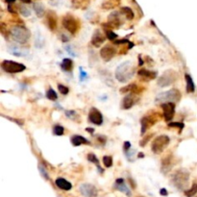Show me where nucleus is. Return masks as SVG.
I'll return each mask as SVG.
<instances>
[{
  "label": "nucleus",
  "mask_w": 197,
  "mask_h": 197,
  "mask_svg": "<svg viewBox=\"0 0 197 197\" xmlns=\"http://www.w3.org/2000/svg\"><path fill=\"white\" fill-rule=\"evenodd\" d=\"M136 71L135 65L130 61L124 62L116 67L114 77L120 83H127L134 76Z\"/></svg>",
  "instance_id": "1"
},
{
  "label": "nucleus",
  "mask_w": 197,
  "mask_h": 197,
  "mask_svg": "<svg viewBox=\"0 0 197 197\" xmlns=\"http://www.w3.org/2000/svg\"><path fill=\"white\" fill-rule=\"evenodd\" d=\"M190 173L185 168H180L177 170L171 177V182L175 188L178 190H184L189 184Z\"/></svg>",
  "instance_id": "2"
},
{
  "label": "nucleus",
  "mask_w": 197,
  "mask_h": 197,
  "mask_svg": "<svg viewBox=\"0 0 197 197\" xmlns=\"http://www.w3.org/2000/svg\"><path fill=\"white\" fill-rule=\"evenodd\" d=\"M182 98V94L179 90L177 88H172L170 91H167L164 92H162L158 94L156 97V103L163 104V103H168V102H179Z\"/></svg>",
  "instance_id": "3"
},
{
  "label": "nucleus",
  "mask_w": 197,
  "mask_h": 197,
  "mask_svg": "<svg viewBox=\"0 0 197 197\" xmlns=\"http://www.w3.org/2000/svg\"><path fill=\"white\" fill-rule=\"evenodd\" d=\"M11 35L15 41L20 44L26 43L31 37L30 31L22 25H16L11 29Z\"/></svg>",
  "instance_id": "4"
},
{
  "label": "nucleus",
  "mask_w": 197,
  "mask_h": 197,
  "mask_svg": "<svg viewBox=\"0 0 197 197\" xmlns=\"http://www.w3.org/2000/svg\"><path fill=\"white\" fill-rule=\"evenodd\" d=\"M177 79H178V73L173 69H167L158 79L157 84L161 87H165L173 85L177 81Z\"/></svg>",
  "instance_id": "5"
},
{
  "label": "nucleus",
  "mask_w": 197,
  "mask_h": 197,
  "mask_svg": "<svg viewBox=\"0 0 197 197\" xmlns=\"http://www.w3.org/2000/svg\"><path fill=\"white\" fill-rule=\"evenodd\" d=\"M170 142V139L168 136L166 135H161L155 137V140L152 142L151 150L154 154H161L163 152V150L167 147V145Z\"/></svg>",
  "instance_id": "6"
},
{
  "label": "nucleus",
  "mask_w": 197,
  "mask_h": 197,
  "mask_svg": "<svg viewBox=\"0 0 197 197\" xmlns=\"http://www.w3.org/2000/svg\"><path fill=\"white\" fill-rule=\"evenodd\" d=\"M62 23L63 26L72 35L77 34L79 29H80V21L70 14H67L63 17Z\"/></svg>",
  "instance_id": "7"
},
{
  "label": "nucleus",
  "mask_w": 197,
  "mask_h": 197,
  "mask_svg": "<svg viewBox=\"0 0 197 197\" xmlns=\"http://www.w3.org/2000/svg\"><path fill=\"white\" fill-rule=\"evenodd\" d=\"M160 116H161L160 114H158V113L147 114L146 115H144L141 120V134L144 135L149 128H151L153 125H155L157 123V121L160 119Z\"/></svg>",
  "instance_id": "8"
},
{
  "label": "nucleus",
  "mask_w": 197,
  "mask_h": 197,
  "mask_svg": "<svg viewBox=\"0 0 197 197\" xmlns=\"http://www.w3.org/2000/svg\"><path fill=\"white\" fill-rule=\"evenodd\" d=\"M1 68L8 73H19L26 69V66L23 64L16 63L11 60H5L1 63Z\"/></svg>",
  "instance_id": "9"
},
{
  "label": "nucleus",
  "mask_w": 197,
  "mask_h": 197,
  "mask_svg": "<svg viewBox=\"0 0 197 197\" xmlns=\"http://www.w3.org/2000/svg\"><path fill=\"white\" fill-rule=\"evenodd\" d=\"M122 24V21L119 16V13L118 12H113L110 14L109 17H108V22L103 24L104 28L107 29H113V28H119Z\"/></svg>",
  "instance_id": "10"
},
{
  "label": "nucleus",
  "mask_w": 197,
  "mask_h": 197,
  "mask_svg": "<svg viewBox=\"0 0 197 197\" xmlns=\"http://www.w3.org/2000/svg\"><path fill=\"white\" fill-rule=\"evenodd\" d=\"M139 97L137 96V94L134 93H129L127 94L120 103V107L122 110H129L131 108L136 105L137 102H139Z\"/></svg>",
  "instance_id": "11"
},
{
  "label": "nucleus",
  "mask_w": 197,
  "mask_h": 197,
  "mask_svg": "<svg viewBox=\"0 0 197 197\" xmlns=\"http://www.w3.org/2000/svg\"><path fill=\"white\" fill-rule=\"evenodd\" d=\"M162 109H163V114L164 116V119L166 122H169L175 114V103L168 102V103H163L162 104Z\"/></svg>",
  "instance_id": "12"
},
{
  "label": "nucleus",
  "mask_w": 197,
  "mask_h": 197,
  "mask_svg": "<svg viewBox=\"0 0 197 197\" xmlns=\"http://www.w3.org/2000/svg\"><path fill=\"white\" fill-rule=\"evenodd\" d=\"M88 120L95 125L100 126L103 123V115L99 110L96 109L95 107H92L88 113Z\"/></svg>",
  "instance_id": "13"
},
{
  "label": "nucleus",
  "mask_w": 197,
  "mask_h": 197,
  "mask_svg": "<svg viewBox=\"0 0 197 197\" xmlns=\"http://www.w3.org/2000/svg\"><path fill=\"white\" fill-rule=\"evenodd\" d=\"M116 50L113 45H105L101 48L100 50V56L105 62H110L112 59L115 56Z\"/></svg>",
  "instance_id": "14"
},
{
  "label": "nucleus",
  "mask_w": 197,
  "mask_h": 197,
  "mask_svg": "<svg viewBox=\"0 0 197 197\" xmlns=\"http://www.w3.org/2000/svg\"><path fill=\"white\" fill-rule=\"evenodd\" d=\"M80 192L84 197H96L97 189L92 184H82L80 186Z\"/></svg>",
  "instance_id": "15"
},
{
  "label": "nucleus",
  "mask_w": 197,
  "mask_h": 197,
  "mask_svg": "<svg viewBox=\"0 0 197 197\" xmlns=\"http://www.w3.org/2000/svg\"><path fill=\"white\" fill-rule=\"evenodd\" d=\"M137 75L140 76L141 81L148 82V81H151L157 77V72L152 71V70H148V69H146V68H141V69H140L139 71H137Z\"/></svg>",
  "instance_id": "16"
},
{
  "label": "nucleus",
  "mask_w": 197,
  "mask_h": 197,
  "mask_svg": "<svg viewBox=\"0 0 197 197\" xmlns=\"http://www.w3.org/2000/svg\"><path fill=\"white\" fill-rule=\"evenodd\" d=\"M144 91V87H141V86H137V84H129L123 87H121L119 92L120 93H127V92H131L134 94H139L141 92H142Z\"/></svg>",
  "instance_id": "17"
},
{
  "label": "nucleus",
  "mask_w": 197,
  "mask_h": 197,
  "mask_svg": "<svg viewBox=\"0 0 197 197\" xmlns=\"http://www.w3.org/2000/svg\"><path fill=\"white\" fill-rule=\"evenodd\" d=\"M106 41V37L101 33L100 30H95L92 37V44L94 47H99Z\"/></svg>",
  "instance_id": "18"
},
{
  "label": "nucleus",
  "mask_w": 197,
  "mask_h": 197,
  "mask_svg": "<svg viewBox=\"0 0 197 197\" xmlns=\"http://www.w3.org/2000/svg\"><path fill=\"white\" fill-rule=\"evenodd\" d=\"M46 24L51 31L57 29V16L53 11H48L46 14Z\"/></svg>",
  "instance_id": "19"
},
{
  "label": "nucleus",
  "mask_w": 197,
  "mask_h": 197,
  "mask_svg": "<svg viewBox=\"0 0 197 197\" xmlns=\"http://www.w3.org/2000/svg\"><path fill=\"white\" fill-rule=\"evenodd\" d=\"M114 189L117 190H119L123 193H125L127 196H131L132 193L129 190V188L125 185L124 183V179L123 178H118L115 180V183H114Z\"/></svg>",
  "instance_id": "20"
},
{
  "label": "nucleus",
  "mask_w": 197,
  "mask_h": 197,
  "mask_svg": "<svg viewBox=\"0 0 197 197\" xmlns=\"http://www.w3.org/2000/svg\"><path fill=\"white\" fill-rule=\"evenodd\" d=\"M174 163H173V158L172 156L168 155V156H166L164 159L162 161V166H161V170L166 174L167 172H168L170 169H171V167L173 166Z\"/></svg>",
  "instance_id": "21"
},
{
  "label": "nucleus",
  "mask_w": 197,
  "mask_h": 197,
  "mask_svg": "<svg viewBox=\"0 0 197 197\" xmlns=\"http://www.w3.org/2000/svg\"><path fill=\"white\" fill-rule=\"evenodd\" d=\"M9 51L11 52V54H13L14 56H17V57H24L26 55H28L29 51L28 49L25 48H20L17 47L16 45H11L9 47Z\"/></svg>",
  "instance_id": "22"
},
{
  "label": "nucleus",
  "mask_w": 197,
  "mask_h": 197,
  "mask_svg": "<svg viewBox=\"0 0 197 197\" xmlns=\"http://www.w3.org/2000/svg\"><path fill=\"white\" fill-rule=\"evenodd\" d=\"M55 184L59 189H61L63 190H70L72 189L71 183L66 181L64 178H57L56 181H55Z\"/></svg>",
  "instance_id": "23"
},
{
  "label": "nucleus",
  "mask_w": 197,
  "mask_h": 197,
  "mask_svg": "<svg viewBox=\"0 0 197 197\" xmlns=\"http://www.w3.org/2000/svg\"><path fill=\"white\" fill-rule=\"evenodd\" d=\"M70 141L73 146H80L81 144H90V141H87L86 137L80 136V135H74L71 137Z\"/></svg>",
  "instance_id": "24"
},
{
  "label": "nucleus",
  "mask_w": 197,
  "mask_h": 197,
  "mask_svg": "<svg viewBox=\"0 0 197 197\" xmlns=\"http://www.w3.org/2000/svg\"><path fill=\"white\" fill-rule=\"evenodd\" d=\"M33 9L38 17H43L45 15V8L44 5L41 2H36L33 4Z\"/></svg>",
  "instance_id": "25"
},
{
  "label": "nucleus",
  "mask_w": 197,
  "mask_h": 197,
  "mask_svg": "<svg viewBox=\"0 0 197 197\" xmlns=\"http://www.w3.org/2000/svg\"><path fill=\"white\" fill-rule=\"evenodd\" d=\"M71 4L74 9L85 10L90 5V0H72Z\"/></svg>",
  "instance_id": "26"
},
{
  "label": "nucleus",
  "mask_w": 197,
  "mask_h": 197,
  "mask_svg": "<svg viewBox=\"0 0 197 197\" xmlns=\"http://www.w3.org/2000/svg\"><path fill=\"white\" fill-rule=\"evenodd\" d=\"M185 79L186 82V92L192 93L195 91V85L192 80V78L190 74H185Z\"/></svg>",
  "instance_id": "27"
},
{
  "label": "nucleus",
  "mask_w": 197,
  "mask_h": 197,
  "mask_svg": "<svg viewBox=\"0 0 197 197\" xmlns=\"http://www.w3.org/2000/svg\"><path fill=\"white\" fill-rule=\"evenodd\" d=\"M120 5V0H106L102 4V9L104 10H112Z\"/></svg>",
  "instance_id": "28"
},
{
  "label": "nucleus",
  "mask_w": 197,
  "mask_h": 197,
  "mask_svg": "<svg viewBox=\"0 0 197 197\" xmlns=\"http://www.w3.org/2000/svg\"><path fill=\"white\" fill-rule=\"evenodd\" d=\"M72 67H73V61L71 59H68V58H65L62 64H61V68L63 70L66 71V72H69L72 70Z\"/></svg>",
  "instance_id": "29"
},
{
  "label": "nucleus",
  "mask_w": 197,
  "mask_h": 197,
  "mask_svg": "<svg viewBox=\"0 0 197 197\" xmlns=\"http://www.w3.org/2000/svg\"><path fill=\"white\" fill-rule=\"evenodd\" d=\"M87 160L88 162H91L92 163H94L97 167V169L98 171H99L100 173H103V169H102V167L99 165V160H98V158L93 154V153H90V154H87Z\"/></svg>",
  "instance_id": "30"
},
{
  "label": "nucleus",
  "mask_w": 197,
  "mask_h": 197,
  "mask_svg": "<svg viewBox=\"0 0 197 197\" xmlns=\"http://www.w3.org/2000/svg\"><path fill=\"white\" fill-rule=\"evenodd\" d=\"M120 12L122 15H124V16L128 19V20H132V19L135 17V14L130 7H122L120 9Z\"/></svg>",
  "instance_id": "31"
},
{
  "label": "nucleus",
  "mask_w": 197,
  "mask_h": 197,
  "mask_svg": "<svg viewBox=\"0 0 197 197\" xmlns=\"http://www.w3.org/2000/svg\"><path fill=\"white\" fill-rule=\"evenodd\" d=\"M18 10H19V13H20L25 17H28V16H31V10L29 9L28 7H26L25 5H23V4L18 6Z\"/></svg>",
  "instance_id": "32"
},
{
  "label": "nucleus",
  "mask_w": 197,
  "mask_h": 197,
  "mask_svg": "<svg viewBox=\"0 0 197 197\" xmlns=\"http://www.w3.org/2000/svg\"><path fill=\"white\" fill-rule=\"evenodd\" d=\"M196 193H197V184H196V183H194V184L191 186L190 189L185 190V195H186V197H193Z\"/></svg>",
  "instance_id": "33"
},
{
  "label": "nucleus",
  "mask_w": 197,
  "mask_h": 197,
  "mask_svg": "<svg viewBox=\"0 0 197 197\" xmlns=\"http://www.w3.org/2000/svg\"><path fill=\"white\" fill-rule=\"evenodd\" d=\"M46 97H47V99L51 100V101H56L58 99V94L56 93V92L53 90V88L50 87L46 92Z\"/></svg>",
  "instance_id": "34"
},
{
  "label": "nucleus",
  "mask_w": 197,
  "mask_h": 197,
  "mask_svg": "<svg viewBox=\"0 0 197 197\" xmlns=\"http://www.w3.org/2000/svg\"><path fill=\"white\" fill-rule=\"evenodd\" d=\"M105 30V33H106V38H108L110 39V41H116L117 39V35L112 31V29H107V28H104Z\"/></svg>",
  "instance_id": "35"
},
{
  "label": "nucleus",
  "mask_w": 197,
  "mask_h": 197,
  "mask_svg": "<svg viewBox=\"0 0 197 197\" xmlns=\"http://www.w3.org/2000/svg\"><path fill=\"white\" fill-rule=\"evenodd\" d=\"M103 163L107 168L112 167L113 166V157L112 156H104L103 157Z\"/></svg>",
  "instance_id": "36"
},
{
  "label": "nucleus",
  "mask_w": 197,
  "mask_h": 197,
  "mask_svg": "<svg viewBox=\"0 0 197 197\" xmlns=\"http://www.w3.org/2000/svg\"><path fill=\"white\" fill-rule=\"evenodd\" d=\"M38 168L39 173H41V175L43 177V178H44L45 180H49V175H48V172H47V170H46L45 167H44L43 164L39 163L38 166Z\"/></svg>",
  "instance_id": "37"
},
{
  "label": "nucleus",
  "mask_w": 197,
  "mask_h": 197,
  "mask_svg": "<svg viewBox=\"0 0 197 197\" xmlns=\"http://www.w3.org/2000/svg\"><path fill=\"white\" fill-rule=\"evenodd\" d=\"M53 134L56 136H63L65 134V129L64 127L61 125H56L53 128Z\"/></svg>",
  "instance_id": "38"
},
{
  "label": "nucleus",
  "mask_w": 197,
  "mask_h": 197,
  "mask_svg": "<svg viewBox=\"0 0 197 197\" xmlns=\"http://www.w3.org/2000/svg\"><path fill=\"white\" fill-rule=\"evenodd\" d=\"M0 32H1L2 36L7 39L9 38V31H8V29L6 27V24L4 22H1L0 23Z\"/></svg>",
  "instance_id": "39"
},
{
  "label": "nucleus",
  "mask_w": 197,
  "mask_h": 197,
  "mask_svg": "<svg viewBox=\"0 0 197 197\" xmlns=\"http://www.w3.org/2000/svg\"><path fill=\"white\" fill-rule=\"evenodd\" d=\"M65 116L69 118V119L76 120L77 113L75 111H72V110H67V111H65Z\"/></svg>",
  "instance_id": "40"
},
{
  "label": "nucleus",
  "mask_w": 197,
  "mask_h": 197,
  "mask_svg": "<svg viewBox=\"0 0 197 197\" xmlns=\"http://www.w3.org/2000/svg\"><path fill=\"white\" fill-rule=\"evenodd\" d=\"M58 90L64 95H66L68 92H69V88H68L67 87H65V86H64V85H62V84L58 85Z\"/></svg>",
  "instance_id": "41"
},
{
  "label": "nucleus",
  "mask_w": 197,
  "mask_h": 197,
  "mask_svg": "<svg viewBox=\"0 0 197 197\" xmlns=\"http://www.w3.org/2000/svg\"><path fill=\"white\" fill-rule=\"evenodd\" d=\"M136 150L135 149H130L125 152V155L127 157V159L129 160V162H134V156H135Z\"/></svg>",
  "instance_id": "42"
},
{
  "label": "nucleus",
  "mask_w": 197,
  "mask_h": 197,
  "mask_svg": "<svg viewBox=\"0 0 197 197\" xmlns=\"http://www.w3.org/2000/svg\"><path fill=\"white\" fill-rule=\"evenodd\" d=\"M153 137V134H149V135H147L146 137H144L143 139L141 141V142H140V145L141 146V147H144L147 143H148V141L151 140V137Z\"/></svg>",
  "instance_id": "43"
},
{
  "label": "nucleus",
  "mask_w": 197,
  "mask_h": 197,
  "mask_svg": "<svg viewBox=\"0 0 197 197\" xmlns=\"http://www.w3.org/2000/svg\"><path fill=\"white\" fill-rule=\"evenodd\" d=\"M168 127L179 128L180 132H182V130L184 129V127H185V124L183 122H170V123H168Z\"/></svg>",
  "instance_id": "44"
},
{
  "label": "nucleus",
  "mask_w": 197,
  "mask_h": 197,
  "mask_svg": "<svg viewBox=\"0 0 197 197\" xmlns=\"http://www.w3.org/2000/svg\"><path fill=\"white\" fill-rule=\"evenodd\" d=\"M130 42L128 41L127 38H122V39H116V41H114V44H125V43H129Z\"/></svg>",
  "instance_id": "45"
},
{
  "label": "nucleus",
  "mask_w": 197,
  "mask_h": 197,
  "mask_svg": "<svg viewBox=\"0 0 197 197\" xmlns=\"http://www.w3.org/2000/svg\"><path fill=\"white\" fill-rule=\"evenodd\" d=\"M80 80L81 81H85L86 79H87V72H85L83 69H82V67H80Z\"/></svg>",
  "instance_id": "46"
},
{
  "label": "nucleus",
  "mask_w": 197,
  "mask_h": 197,
  "mask_svg": "<svg viewBox=\"0 0 197 197\" xmlns=\"http://www.w3.org/2000/svg\"><path fill=\"white\" fill-rule=\"evenodd\" d=\"M97 141H99L102 145H104L107 141V137L105 136H97Z\"/></svg>",
  "instance_id": "47"
},
{
  "label": "nucleus",
  "mask_w": 197,
  "mask_h": 197,
  "mask_svg": "<svg viewBox=\"0 0 197 197\" xmlns=\"http://www.w3.org/2000/svg\"><path fill=\"white\" fill-rule=\"evenodd\" d=\"M123 148H124V151H128L131 149V142L130 141H125L124 144H123Z\"/></svg>",
  "instance_id": "48"
},
{
  "label": "nucleus",
  "mask_w": 197,
  "mask_h": 197,
  "mask_svg": "<svg viewBox=\"0 0 197 197\" xmlns=\"http://www.w3.org/2000/svg\"><path fill=\"white\" fill-rule=\"evenodd\" d=\"M61 39H62V42L64 43H66V42H69V38H68V36H66L65 34H62L61 35Z\"/></svg>",
  "instance_id": "49"
},
{
  "label": "nucleus",
  "mask_w": 197,
  "mask_h": 197,
  "mask_svg": "<svg viewBox=\"0 0 197 197\" xmlns=\"http://www.w3.org/2000/svg\"><path fill=\"white\" fill-rule=\"evenodd\" d=\"M8 119H10V120H12V121H15L16 123H17L18 125H22L24 122H23V120H19V119H14V118H11V117H7Z\"/></svg>",
  "instance_id": "50"
},
{
  "label": "nucleus",
  "mask_w": 197,
  "mask_h": 197,
  "mask_svg": "<svg viewBox=\"0 0 197 197\" xmlns=\"http://www.w3.org/2000/svg\"><path fill=\"white\" fill-rule=\"evenodd\" d=\"M145 63H148V64H149V65L151 66V65L154 64V61L152 60V59H151L150 57H148V56H147V57L145 58Z\"/></svg>",
  "instance_id": "51"
},
{
  "label": "nucleus",
  "mask_w": 197,
  "mask_h": 197,
  "mask_svg": "<svg viewBox=\"0 0 197 197\" xmlns=\"http://www.w3.org/2000/svg\"><path fill=\"white\" fill-rule=\"evenodd\" d=\"M160 194L163 195V196H167V195H168V192H167V190L165 189H161L160 190Z\"/></svg>",
  "instance_id": "52"
},
{
  "label": "nucleus",
  "mask_w": 197,
  "mask_h": 197,
  "mask_svg": "<svg viewBox=\"0 0 197 197\" xmlns=\"http://www.w3.org/2000/svg\"><path fill=\"white\" fill-rule=\"evenodd\" d=\"M5 2L8 4V5H12L16 2V0H5Z\"/></svg>",
  "instance_id": "53"
},
{
  "label": "nucleus",
  "mask_w": 197,
  "mask_h": 197,
  "mask_svg": "<svg viewBox=\"0 0 197 197\" xmlns=\"http://www.w3.org/2000/svg\"><path fill=\"white\" fill-rule=\"evenodd\" d=\"M20 1L23 4H31L32 3V0H20Z\"/></svg>",
  "instance_id": "54"
},
{
  "label": "nucleus",
  "mask_w": 197,
  "mask_h": 197,
  "mask_svg": "<svg viewBox=\"0 0 197 197\" xmlns=\"http://www.w3.org/2000/svg\"><path fill=\"white\" fill-rule=\"evenodd\" d=\"M86 131H87V132H88L90 134H93V132H94V129H93V128H87V129H86Z\"/></svg>",
  "instance_id": "55"
},
{
  "label": "nucleus",
  "mask_w": 197,
  "mask_h": 197,
  "mask_svg": "<svg viewBox=\"0 0 197 197\" xmlns=\"http://www.w3.org/2000/svg\"><path fill=\"white\" fill-rule=\"evenodd\" d=\"M139 61H140V65H143V61L141 60V55L139 56Z\"/></svg>",
  "instance_id": "56"
},
{
  "label": "nucleus",
  "mask_w": 197,
  "mask_h": 197,
  "mask_svg": "<svg viewBox=\"0 0 197 197\" xmlns=\"http://www.w3.org/2000/svg\"><path fill=\"white\" fill-rule=\"evenodd\" d=\"M137 157H139V158H143V157H144V155L142 154V152H141L139 155H137Z\"/></svg>",
  "instance_id": "57"
},
{
  "label": "nucleus",
  "mask_w": 197,
  "mask_h": 197,
  "mask_svg": "<svg viewBox=\"0 0 197 197\" xmlns=\"http://www.w3.org/2000/svg\"><path fill=\"white\" fill-rule=\"evenodd\" d=\"M140 197H144V196H140Z\"/></svg>",
  "instance_id": "58"
},
{
  "label": "nucleus",
  "mask_w": 197,
  "mask_h": 197,
  "mask_svg": "<svg viewBox=\"0 0 197 197\" xmlns=\"http://www.w3.org/2000/svg\"><path fill=\"white\" fill-rule=\"evenodd\" d=\"M196 197H197V196H196Z\"/></svg>",
  "instance_id": "59"
}]
</instances>
